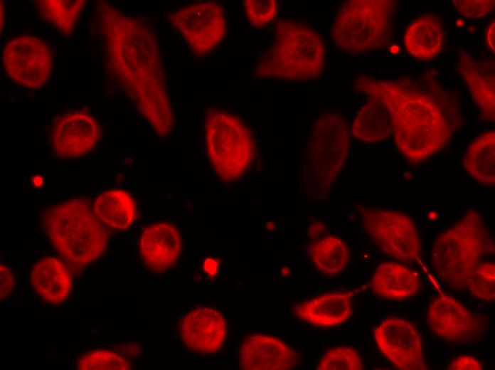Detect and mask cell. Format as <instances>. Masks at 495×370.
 <instances>
[{"mask_svg":"<svg viewBox=\"0 0 495 370\" xmlns=\"http://www.w3.org/2000/svg\"><path fill=\"white\" fill-rule=\"evenodd\" d=\"M105 67L155 132L166 137L174 115L158 42L142 19L106 1L95 4Z\"/></svg>","mask_w":495,"mask_h":370,"instance_id":"1","label":"cell"},{"mask_svg":"<svg viewBox=\"0 0 495 370\" xmlns=\"http://www.w3.org/2000/svg\"><path fill=\"white\" fill-rule=\"evenodd\" d=\"M354 89L383 105L397 147L411 163L443 149L458 127L457 100L429 72L417 78L360 75Z\"/></svg>","mask_w":495,"mask_h":370,"instance_id":"2","label":"cell"},{"mask_svg":"<svg viewBox=\"0 0 495 370\" xmlns=\"http://www.w3.org/2000/svg\"><path fill=\"white\" fill-rule=\"evenodd\" d=\"M83 199H73L46 209L43 226L48 239L74 268L92 263L104 253L108 233Z\"/></svg>","mask_w":495,"mask_h":370,"instance_id":"3","label":"cell"},{"mask_svg":"<svg viewBox=\"0 0 495 370\" xmlns=\"http://www.w3.org/2000/svg\"><path fill=\"white\" fill-rule=\"evenodd\" d=\"M325 56L324 43L316 31L291 20L277 21L274 43L258 62L255 75L313 80L324 70Z\"/></svg>","mask_w":495,"mask_h":370,"instance_id":"4","label":"cell"},{"mask_svg":"<svg viewBox=\"0 0 495 370\" xmlns=\"http://www.w3.org/2000/svg\"><path fill=\"white\" fill-rule=\"evenodd\" d=\"M494 246L480 213L470 208L435 240L432 261L437 273L451 287L463 290L470 273Z\"/></svg>","mask_w":495,"mask_h":370,"instance_id":"5","label":"cell"},{"mask_svg":"<svg viewBox=\"0 0 495 370\" xmlns=\"http://www.w3.org/2000/svg\"><path fill=\"white\" fill-rule=\"evenodd\" d=\"M394 0H349L340 7L331 37L341 50L363 53L384 46L391 36Z\"/></svg>","mask_w":495,"mask_h":370,"instance_id":"6","label":"cell"},{"mask_svg":"<svg viewBox=\"0 0 495 370\" xmlns=\"http://www.w3.org/2000/svg\"><path fill=\"white\" fill-rule=\"evenodd\" d=\"M205 136L211 162L226 182L238 179L250 164L255 153L252 134L237 116L211 108L206 115Z\"/></svg>","mask_w":495,"mask_h":370,"instance_id":"7","label":"cell"},{"mask_svg":"<svg viewBox=\"0 0 495 370\" xmlns=\"http://www.w3.org/2000/svg\"><path fill=\"white\" fill-rule=\"evenodd\" d=\"M349 150L348 127L339 113H324L316 120L309 143V162L316 186L325 191L342 169Z\"/></svg>","mask_w":495,"mask_h":370,"instance_id":"8","label":"cell"},{"mask_svg":"<svg viewBox=\"0 0 495 370\" xmlns=\"http://www.w3.org/2000/svg\"><path fill=\"white\" fill-rule=\"evenodd\" d=\"M363 226L387 255L400 261L419 258L421 243L412 218L403 213L374 208L361 210Z\"/></svg>","mask_w":495,"mask_h":370,"instance_id":"9","label":"cell"},{"mask_svg":"<svg viewBox=\"0 0 495 370\" xmlns=\"http://www.w3.org/2000/svg\"><path fill=\"white\" fill-rule=\"evenodd\" d=\"M169 21L198 57L213 51L223 39L226 21L222 6L204 1L189 4L170 15Z\"/></svg>","mask_w":495,"mask_h":370,"instance_id":"10","label":"cell"},{"mask_svg":"<svg viewBox=\"0 0 495 370\" xmlns=\"http://www.w3.org/2000/svg\"><path fill=\"white\" fill-rule=\"evenodd\" d=\"M10 78L28 88H39L47 81L53 66L48 46L33 36H23L10 41L2 57Z\"/></svg>","mask_w":495,"mask_h":370,"instance_id":"11","label":"cell"},{"mask_svg":"<svg viewBox=\"0 0 495 370\" xmlns=\"http://www.w3.org/2000/svg\"><path fill=\"white\" fill-rule=\"evenodd\" d=\"M374 339L383 354L398 369L427 370L420 337L408 320L389 317L374 329Z\"/></svg>","mask_w":495,"mask_h":370,"instance_id":"12","label":"cell"},{"mask_svg":"<svg viewBox=\"0 0 495 370\" xmlns=\"http://www.w3.org/2000/svg\"><path fill=\"white\" fill-rule=\"evenodd\" d=\"M427 319L431 330L449 342L474 340L482 330L480 319L454 298L441 295L430 305Z\"/></svg>","mask_w":495,"mask_h":370,"instance_id":"13","label":"cell"},{"mask_svg":"<svg viewBox=\"0 0 495 370\" xmlns=\"http://www.w3.org/2000/svg\"><path fill=\"white\" fill-rule=\"evenodd\" d=\"M99 137V127L85 112L67 113L57 120L51 133L55 154L62 158H75L92 150Z\"/></svg>","mask_w":495,"mask_h":370,"instance_id":"14","label":"cell"},{"mask_svg":"<svg viewBox=\"0 0 495 370\" xmlns=\"http://www.w3.org/2000/svg\"><path fill=\"white\" fill-rule=\"evenodd\" d=\"M239 362L245 370H288L296 366L297 356L292 348L280 339L252 334L240 344Z\"/></svg>","mask_w":495,"mask_h":370,"instance_id":"15","label":"cell"},{"mask_svg":"<svg viewBox=\"0 0 495 370\" xmlns=\"http://www.w3.org/2000/svg\"><path fill=\"white\" fill-rule=\"evenodd\" d=\"M226 324L223 315L208 307H199L185 315L180 323V335L189 350L211 354L217 352L226 337Z\"/></svg>","mask_w":495,"mask_h":370,"instance_id":"16","label":"cell"},{"mask_svg":"<svg viewBox=\"0 0 495 370\" xmlns=\"http://www.w3.org/2000/svg\"><path fill=\"white\" fill-rule=\"evenodd\" d=\"M456 69L467 85L472 99L487 120L495 119L494 59H477L459 48Z\"/></svg>","mask_w":495,"mask_h":370,"instance_id":"17","label":"cell"},{"mask_svg":"<svg viewBox=\"0 0 495 370\" xmlns=\"http://www.w3.org/2000/svg\"><path fill=\"white\" fill-rule=\"evenodd\" d=\"M139 253L151 271L165 272L175 265L181 250V238L176 228L166 223L147 227L142 233Z\"/></svg>","mask_w":495,"mask_h":370,"instance_id":"18","label":"cell"},{"mask_svg":"<svg viewBox=\"0 0 495 370\" xmlns=\"http://www.w3.org/2000/svg\"><path fill=\"white\" fill-rule=\"evenodd\" d=\"M295 314L315 326L331 327L346 321L352 314L351 293H328L297 304Z\"/></svg>","mask_w":495,"mask_h":370,"instance_id":"19","label":"cell"},{"mask_svg":"<svg viewBox=\"0 0 495 370\" xmlns=\"http://www.w3.org/2000/svg\"><path fill=\"white\" fill-rule=\"evenodd\" d=\"M444 38L440 18L433 14H425L408 25L404 35V45L415 58L432 60L442 51Z\"/></svg>","mask_w":495,"mask_h":370,"instance_id":"20","label":"cell"},{"mask_svg":"<svg viewBox=\"0 0 495 370\" xmlns=\"http://www.w3.org/2000/svg\"><path fill=\"white\" fill-rule=\"evenodd\" d=\"M31 284L45 300L58 304L68 297L72 287L70 270L59 260L45 257L33 266Z\"/></svg>","mask_w":495,"mask_h":370,"instance_id":"21","label":"cell"},{"mask_svg":"<svg viewBox=\"0 0 495 370\" xmlns=\"http://www.w3.org/2000/svg\"><path fill=\"white\" fill-rule=\"evenodd\" d=\"M371 284L376 295L391 300L412 297L418 293L420 287L419 277L414 271L393 262L377 267Z\"/></svg>","mask_w":495,"mask_h":370,"instance_id":"22","label":"cell"},{"mask_svg":"<svg viewBox=\"0 0 495 370\" xmlns=\"http://www.w3.org/2000/svg\"><path fill=\"white\" fill-rule=\"evenodd\" d=\"M462 164L470 176L484 185L495 184V132H486L467 147Z\"/></svg>","mask_w":495,"mask_h":370,"instance_id":"23","label":"cell"},{"mask_svg":"<svg viewBox=\"0 0 495 370\" xmlns=\"http://www.w3.org/2000/svg\"><path fill=\"white\" fill-rule=\"evenodd\" d=\"M351 133L355 138L368 142L388 138L392 134V127L390 116L383 105L369 97L356 115Z\"/></svg>","mask_w":495,"mask_h":370,"instance_id":"24","label":"cell"},{"mask_svg":"<svg viewBox=\"0 0 495 370\" xmlns=\"http://www.w3.org/2000/svg\"><path fill=\"white\" fill-rule=\"evenodd\" d=\"M94 212L108 226L119 230L128 228L136 216V205L131 195L120 189L102 193L95 199Z\"/></svg>","mask_w":495,"mask_h":370,"instance_id":"25","label":"cell"},{"mask_svg":"<svg viewBox=\"0 0 495 370\" xmlns=\"http://www.w3.org/2000/svg\"><path fill=\"white\" fill-rule=\"evenodd\" d=\"M309 251L316 268L326 275L341 273L349 259L347 246L341 239L335 236H327L312 243Z\"/></svg>","mask_w":495,"mask_h":370,"instance_id":"26","label":"cell"},{"mask_svg":"<svg viewBox=\"0 0 495 370\" xmlns=\"http://www.w3.org/2000/svg\"><path fill=\"white\" fill-rule=\"evenodd\" d=\"M40 15L65 36L70 35L85 4L84 0L34 1Z\"/></svg>","mask_w":495,"mask_h":370,"instance_id":"27","label":"cell"},{"mask_svg":"<svg viewBox=\"0 0 495 370\" xmlns=\"http://www.w3.org/2000/svg\"><path fill=\"white\" fill-rule=\"evenodd\" d=\"M467 287L475 297L487 301L495 297V265L491 263H480L470 273Z\"/></svg>","mask_w":495,"mask_h":370,"instance_id":"28","label":"cell"},{"mask_svg":"<svg viewBox=\"0 0 495 370\" xmlns=\"http://www.w3.org/2000/svg\"><path fill=\"white\" fill-rule=\"evenodd\" d=\"M363 369L359 354L350 347L331 349L320 359L317 370H361Z\"/></svg>","mask_w":495,"mask_h":370,"instance_id":"29","label":"cell"},{"mask_svg":"<svg viewBox=\"0 0 495 370\" xmlns=\"http://www.w3.org/2000/svg\"><path fill=\"white\" fill-rule=\"evenodd\" d=\"M80 370H127L129 365L127 360L117 353L105 350L90 352L80 359Z\"/></svg>","mask_w":495,"mask_h":370,"instance_id":"30","label":"cell"},{"mask_svg":"<svg viewBox=\"0 0 495 370\" xmlns=\"http://www.w3.org/2000/svg\"><path fill=\"white\" fill-rule=\"evenodd\" d=\"M244 6L248 21L257 28L271 22L277 14L275 0H246Z\"/></svg>","mask_w":495,"mask_h":370,"instance_id":"31","label":"cell"},{"mask_svg":"<svg viewBox=\"0 0 495 370\" xmlns=\"http://www.w3.org/2000/svg\"><path fill=\"white\" fill-rule=\"evenodd\" d=\"M457 11L468 18H481L491 13L494 0H454Z\"/></svg>","mask_w":495,"mask_h":370,"instance_id":"32","label":"cell"},{"mask_svg":"<svg viewBox=\"0 0 495 370\" xmlns=\"http://www.w3.org/2000/svg\"><path fill=\"white\" fill-rule=\"evenodd\" d=\"M14 279L11 270L4 265H0V297L3 300L14 287Z\"/></svg>","mask_w":495,"mask_h":370,"instance_id":"33","label":"cell"},{"mask_svg":"<svg viewBox=\"0 0 495 370\" xmlns=\"http://www.w3.org/2000/svg\"><path fill=\"white\" fill-rule=\"evenodd\" d=\"M450 370H481V363L470 356H461L455 359L448 367Z\"/></svg>","mask_w":495,"mask_h":370,"instance_id":"34","label":"cell"},{"mask_svg":"<svg viewBox=\"0 0 495 370\" xmlns=\"http://www.w3.org/2000/svg\"><path fill=\"white\" fill-rule=\"evenodd\" d=\"M202 270L207 277L213 278L218 274L219 270V263L217 260L212 258H208L203 261Z\"/></svg>","mask_w":495,"mask_h":370,"instance_id":"35","label":"cell"},{"mask_svg":"<svg viewBox=\"0 0 495 370\" xmlns=\"http://www.w3.org/2000/svg\"><path fill=\"white\" fill-rule=\"evenodd\" d=\"M486 43L487 44V46L494 53V21H493V23H491L490 26L489 27L486 31Z\"/></svg>","mask_w":495,"mask_h":370,"instance_id":"36","label":"cell"},{"mask_svg":"<svg viewBox=\"0 0 495 370\" xmlns=\"http://www.w3.org/2000/svg\"><path fill=\"white\" fill-rule=\"evenodd\" d=\"M399 50H400V48H399V47H398V46H396V45H393V46L390 47V53L395 54V53H397L399 51Z\"/></svg>","mask_w":495,"mask_h":370,"instance_id":"37","label":"cell"},{"mask_svg":"<svg viewBox=\"0 0 495 370\" xmlns=\"http://www.w3.org/2000/svg\"><path fill=\"white\" fill-rule=\"evenodd\" d=\"M4 8H2V2L1 3V31H2L4 22Z\"/></svg>","mask_w":495,"mask_h":370,"instance_id":"38","label":"cell"}]
</instances>
